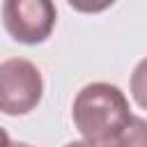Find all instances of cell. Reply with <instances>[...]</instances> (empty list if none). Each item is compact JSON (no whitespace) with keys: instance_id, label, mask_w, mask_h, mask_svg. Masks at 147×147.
Returning a JSON list of instances; mask_svg holds the SVG:
<instances>
[{"instance_id":"cell-7","label":"cell","mask_w":147,"mask_h":147,"mask_svg":"<svg viewBox=\"0 0 147 147\" xmlns=\"http://www.w3.org/2000/svg\"><path fill=\"white\" fill-rule=\"evenodd\" d=\"M0 142H9V136H7L2 129H0Z\"/></svg>"},{"instance_id":"cell-4","label":"cell","mask_w":147,"mask_h":147,"mask_svg":"<svg viewBox=\"0 0 147 147\" xmlns=\"http://www.w3.org/2000/svg\"><path fill=\"white\" fill-rule=\"evenodd\" d=\"M131 94L136 103L142 110H147V57H142L131 74Z\"/></svg>"},{"instance_id":"cell-2","label":"cell","mask_w":147,"mask_h":147,"mask_svg":"<svg viewBox=\"0 0 147 147\" xmlns=\"http://www.w3.org/2000/svg\"><path fill=\"white\" fill-rule=\"evenodd\" d=\"M44 94V80L37 64L25 57L0 62V113L9 117L32 113Z\"/></svg>"},{"instance_id":"cell-1","label":"cell","mask_w":147,"mask_h":147,"mask_svg":"<svg viewBox=\"0 0 147 147\" xmlns=\"http://www.w3.org/2000/svg\"><path fill=\"white\" fill-rule=\"evenodd\" d=\"M71 117L87 145L115 147L131 122V108L117 85L90 83L76 94Z\"/></svg>"},{"instance_id":"cell-5","label":"cell","mask_w":147,"mask_h":147,"mask_svg":"<svg viewBox=\"0 0 147 147\" xmlns=\"http://www.w3.org/2000/svg\"><path fill=\"white\" fill-rule=\"evenodd\" d=\"M119 145H147V122L142 117L131 115V122L119 138Z\"/></svg>"},{"instance_id":"cell-6","label":"cell","mask_w":147,"mask_h":147,"mask_svg":"<svg viewBox=\"0 0 147 147\" xmlns=\"http://www.w3.org/2000/svg\"><path fill=\"white\" fill-rule=\"evenodd\" d=\"M67 2L80 14H101L115 5V0H67Z\"/></svg>"},{"instance_id":"cell-3","label":"cell","mask_w":147,"mask_h":147,"mask_svg":"<svg viewBox=\"0 0 147 147\" xmlns=\"http://www.w3.org/2000/svg\"><path fill=\"white\" fill-rule=\"evenodd\" d=\"M57 23V9L53 0H5L2 25L7 34L25 46L44 44Z\"/></svg>"}]
</instances>
